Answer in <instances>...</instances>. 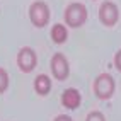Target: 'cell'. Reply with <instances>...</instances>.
<instances>
[{
  "instance_id": "obj_1",
  "label": "cell",
  "mask_w": 121,
  "mask_h": 121,
  "mask_svg": "<svg viewBox=\"0 0 121 121\" xmlns=\"http://www.w3.org/2000/svg\"><path fill=\"white\" fill-rule=\"evenodd\" d=\"M114 78H112L109 73H101L97 75V78L94 80V94L97 95L99 99H109L114 94Z\"/></svg>"
},
{
  "instance_id": "obj_2",
  "label": "cell",
  "mask_w": 121,
  "mask_h": 121,
  "mask_svg": "<svg viewBox=\"0 0 121 121\" xmlns=\"http://www.w3.org/2000/svg\"><path fill=\"white\" fill-rule=\"evenodd\" d=\"M87 21V9L82 4H70L65 10V22L70 27H80Z\"/></svg>"
},
{
  "instance_id": "obj_3",
  "label": "cell",
  "mask_w": 121,
  "mask_h": 121,
  "mask_svg": "<svg viewBox=\"0 0 121 121\" xmlns=\"http://www.w3.org/2000/svg\"><path fill=\"white\" fill-rule=\"evenodd\" d=\"M29 17L36 27H44L50 21V9L44 2H34L29 7Z\"/></svg>"
},
{
  "instance_id": "obj_4",
  "label": "cell",
  "mask_w": 121,
  "mask_h": 121,
  "mask_svg": "<svg viewBox=\"0 0 121 121\" xmlns=\"http://www.w3.org/2000/svg\"><path fill=\"white\" fill-rule=\"evenodd\" d=\"M36 63H38V56H36L33 48H27V46L21 48L19 53H17V65L24 73L33 72L36 68Z\"/></svg>"
},
{
  "instance_id": "obj_5",
  "label": "cell",
  "mask_w": 121,
  "mask_h": 121,
  "mask_svg": "<svg viewBox=\"0 0 121 121\" xmlns=\"http://www.w3.org/2000/svg\"><path fill=\"white\" fill-rule=\"evenodd\" d=\"M51 73L56 80H65L68 77L70 67H68V61H67L63 53L53 55V58H51Z\"/></svg>"
},
{
  "instance_id": "obj_6",
  "label": "cell",
  "mask_w": 121,
  "mask_h": 121,
  "mask_svg": "<svg viewBox=\"0 0 121 121\" xmlns=\"http://www.w3.org/2000/svg\"><path fill=\"white\" fill-rule=\"evenodd\" d=\"M118 17H119V10H118V7L116 4H112V2H104L101 5V9H99V19L101 22L104 24V26H114V24L118 22Z\"/></svg>"
},
{
  "instance_id": "obj_7",
  "label": "cell",
  "mask_w": 121,
  "mask_h": 121,
  "mask_svg": "<svg viewBox=\"0 0 121 121\" xmlns=\"http://www.w3.org/2000/svg\"><path fill=\"white\" fill-rule=\"evenodd\" d=\"M80 102H82V95L77 89H67L61 94V104L67 109H77L80 106Z\"/></svg>"
},
{
  "instance_id": "obj_8",
  "label": "cell",
  "mask_w": 121,
  "mask_h": 121,
  "mask_svg": "<svg viewBox=\"0 0 121 121\" xmlns=\"http://www.w3.org/2000/svg\"><path fill=\"white\" fill-rule=\"evenodd\" d=\"M34 91L39 94V95H48L51 91V80L48 75L41 73L34 78Z\"/></svg>"
},
{
  "instance_id": "obj_9",
  "label": "cell",
  "mask_w": 121,
  "mask_h": 121,
  "mask_svg": "<svg viewBox=\"0 0 121 121\" xmlns=\"http://www.w3.org/2000/svg\"><path fill=\"white\" fill-rule=\"evenodd\" d=\"M67 38H68V31H67V27L63 26V24H55V26L51 27V39L56 44L65 43Z\"/></svg>"
},
{
  "instance_id": "obj_10",
  "label": "cell",
  "mask_w": 121,
  "mask_h": 121,
  "mask_svg": "<svg viewBox=\"0 0 121 121\" xmlns=\"http://www.w3.org/2000/svg\"><path fill=\"white\" fill-rule=\"evenodd\" d=\"M7 87H9V73L4 68H0V94L5 92Z\"/></svg>"
},
{
  "instance_id": "obj_11",
  "label": "cell",
  "mask_w": 121,
  "mask_h": 121,
  "mask_svg": "<svg viewBox=\"0 0 121 121\" xmlns=\"http://www.w3.org/2000/svg\"><path fill=\"white\" fill-rule=\"evenodd\" d=\"M85 121H106V118H104L102 112L92 111V112H89V114H87V119H85Z\"/></svg>"
},
{
  "instance_id": "obj_12",
  "label": "cell",
  "mask_w": 121,
  "mask_h": 121,
  "mask_svg": "<svg viewBox=\"0 0 121 121\" xmlns=\"http://www.w3.org/2000/svg\"><path fill=\"white\" fill-rule=\"evenodd\" d=\"M114 67H116V68L121 72V50H119V51L114 55Z\"/></svg>"
},
{
  "instance_id": "obj_13",
  "label": "cell",
  "mask_w": 121,
  "mask_h": 121,
  "mask_svg": "<svg viewBox=\"0 0 121 121\" xmlns=\"http://www.w3.org/2000/svg\"><path fill=\"white\" fill-rule=\"evenodd\" d=\"M53 121H73L70 116H67V114H60V116H56Z\"/></svg>"
}]
</instances>
